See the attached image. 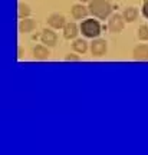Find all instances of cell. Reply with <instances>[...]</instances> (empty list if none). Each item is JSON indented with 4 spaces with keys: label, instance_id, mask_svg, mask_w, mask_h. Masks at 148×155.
Wrapping results in <instances>:
<instances>
[{
    "label": "cell",
    "instance_id": "6da1fadb",
    "mask_svg": "<svg viewBox=\"0 0 148 155\" xmlns=\"http://www.w3.org/2000/svg\"><path fill=\"white\" fill-rule=\"evenodd\" d=\"M89 13L93 17H98V19H106L111 16V12H112V5H111L109 0H91L88 5Z\"/></svg>",
    "mask_w": 148,
    "mask_h": 155
},
{
    "label": "cell",
    "instance_id": "7a4b0ae2",
    "mask_svg": "<svg viewBox=\"0 0 148 155\" xmlns=\"http://www.w3.org/2000/svg\"><path fill=\"white\" fill-rule=\"evenodd\" d=\"M81 33L85 36V38L89 39H95L101 35V25H99L98 20H93V19H85L82 23H81Z\"/></svg>",
    "mask_w": 148,
    "mask_h": 155
},
{
    "label": "cell",
    "instance_id": "3957f363",
    "mask_svg": "<svg viewBox=\"0 0 148 155\" xmlns=\"http://www.w3.org/2000/svg\"><path fill=\"white\" fill-rule=\"evenodd\" d=\"M125 28V19L122 15H118V13H114L109 16V20H108V29H109L111 33H121Z\"/></svg>",
    "mask_w": 148,
    "mask_h": 155
},
{
    "label": "cell",
    "instance_id": "277c9868",
    "mask_svg": "<svg viewBox=\"0 0 148 155\" xmlns=\"http://www.w3.org/2000/svg\"><path fill=\"white\" fill-rule=\"evenodd\" d=\"M106 50H108L106 40H104V39H98V38L93 39V42L91 43V53H92L93 56L101 58V56H104L105 53H106Z\"/></svg>",
    "mask_w": 148,
    "mask_h": 155
},
{
    "label": "cell",
    "instance_id": "5b68a950",
    "mask_svg": "<svg viewBox=\"0 0 148 155\" xmlns=\"http://www.w3.org/2000/svg\"><path fill=\"white\" fill-rule=\"evenodd\" d=\"M46 22L49 25L52 29H63V26L66 25V20H65V16L63 15H59V13H52Z\"/></svg>",
    "mask_w": 148,
    "mask_h": 155
},
{
    "label": "cell",
    "instance_id": "8992f818",
    "mask_svg": "<svg viewBox=\"0 0 148 155\" xmlns=\"http://www.w3.org/2000/svg\"><path fill=\"white\" fill-rule=\"evenodd\" d=\"M132 56L137 62H147L148 61V45L143 43L138 45L132 50Z\"/></svg>",
    "mask_w": 148,
    "mask_h": 155
},
{
    "label": "cell",
    "instance_id": "52a82bcc",
    "mask_svg": "<svg viewBox=\"0 0 148 155\" xmlns=\"http://www.w3.org/2000/svg\"><path fill=\"white\" fill-rule=\"evenodd\" d=\"M71 13H72V17H73V19L82 20V19H85V17L88 16L89 9L86 6H83V3H76V5L72 6Z\"/></svg>",
    "mask_w": 148,
    "mask_h": 155
},
{
    "label": "cell",
    "instance_id": "ba28073f",
    "mask_svg": "<svg viewBox=\"0 0 148 155\" xmlns=\"http://www.w3.org/2000/svg\"><path fill=\"white\" fill-rule=\"evenodd\" d=\"M40 40H42V43L46 45V46H55L56 42H58V36L56 33L52 30V29H45L42 35H40Z\"/></svg>",
    "mask_w": 148,
    "mask_h": 155
},
{
    "label": "cell",
    "instance_id": "9c48e42d",
    "mask_svg": "<svg viewBox=\"0 0 148 155\" xmlns=\"http://www.w3.org/2000/svg\"><path fill=\"white\" fill-rule=\"evenodd\" d=\"M79 30L81 29L76 26V23H73V22L66 23L65 26H63V38L68 39V40H73V39L78 38Z\"/></svg>",
    "mask_w": 148,
    "mask_h": 155
},
{
    "label": "cell",
    "instance_id": "30bf717a",
    "mask_svg": "<svg viewBox=\"0 0 148 155\" xmlns=\"http://www.w3.org/2000/svg\"><path fill=\"white\" fill-rule=\"evenodd\" d=\"M49 55L50 52L46 48V45H36L33 48V59H36V61H46Z\"/></svg>",
    "mask_w": 148,
    "mask_h": 155
},
{
    "label": "cell",
    "instance_id": "8fae6325",
    "mask_svg": "<svg viewBox=\"0 0 148 155\" xmlns=\"http://www.w3.org/2000/svg\"><path fill=\"white\" fill-rule=\"evenodd\" d=\"M35 29H36V20H33V19L25 17L19 23V32L20 33H30Z\"/></svg>",
    "mask_w": 148,
    "mask_h": 155
},
{
    "label": "cell",
    "instance_id": "7c38bea8",
    "mask_svg": "<svg viewBox=\"0 0 148 155\" xmlns=\"http://www.w3.org/2000/svg\"><path fill=\"white\" fill-rule=\"evenodd\" d=\"M122 16H124V19H125V22L128 23H132L135 22L138 19V9L137 7H126V9H124V12H122Z\"/></svg>",
    "mask_w": 148,
    "mask_h": 155
},
{
    "label": "cell",
    "instance_id": "4fadbf2b",
    "mask_svg": "<svg viewBox=\"0 0 148 155\" xmlns=\"http://www.w3.org/2000/svg\"><path fill=\"white\" fill-rule=\"evenodd\" d=\"M72 48L76 53H85L88 50V42L85 39H73V43H72Z\"/></svg>",
    "mask_w": 148,
    "mask_h": 155
},
{
    "label": "cell",
    "instance_id": "5bb4252c",
    "mask_svg": "<svg viewBox=\"0 0 148 155\" xmlns=\"http://www.w3.org/2000/svg\"><path fill=\"white\" fill-rule=\"evenodd\" d=\"M32 13V9L30 6L26 5V3H19L17 5V16L20 19H25V17H29Z\"/></svg>",
    "mask_w": 148,
    "mask_h": 155
},
{
    "label": "cell",
    "instance_id": "9a60e30c",
    "mask_svg": "<svg viewBox=\"0 0 148 155\" xmlns=\"http://www.w3.org/2000/svg\"><path fill=\"white\" fill-rule=\"evenodd\" d=\"M137 36L140 40H148V26L147 25H143V26L138 28Z\"/></svg>",
    "mask_w": 148,
    "mask_h": 155
},
{
    "label": "cell",
    "instance_id": "2e32d148",
    "mask_svg": "<svg viewBox=\"0 0 148 155\" xmlns=\"http://www.w3.org/2000/svg\"><path fill=\"white\" fill-rule=\"evenodd\" d=\"M65 61L66 62H79V61H81V58H79V56H76V55H71V53H69V55H66Z\"/></svg>",
    "mask_w": 148,
    "mask_h": 155
},
{
    "label": "cell",
    "instance_id": "e0dca14e",
    "mask_svg": "<svg viewBox=\"0 0 148 155\" xmlns=\"http://www.w3.org/2000/svg\"><path fill=\"white\" fill-rule=\"evenodd\" d=\"M143 15L145 19H148V0H144V5H143Z\"/></svg>",
    "mask_w": 148,
    "mask_h": 155
},
{
    "label": "cell",
    "instance_id": "ac0fdd59",
    "mask_svg": "<svg viewBox=\"0 0 148 155\" xmlns=\"http://www.w3.org/2000/svg\"><path fill=\"white\" fill-rule=\"evenodd\" d=\"M22 56H23V48L19 46L17 48V59H22Z\"/></svg>",
    "mask_w": 148,
    "mask_h": 155
},
{
    "label": "cell",
    "instance_id": "d6986e66",
    "mask_svg": "<svg viewBox=\"0 0 148 155\" xmlns=\"http://www.w3.org/2000/svg\"><path fill=\"white\" fill-rule=\"evenodd\" d=\"M79 2H81V3H89L91 0H79Z\"/></svg>",
    "mask_w": 148,
    "mask_h": 155
}]
</instances>
